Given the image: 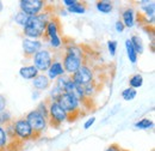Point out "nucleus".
Listing matches in <instances>:
<instances>
[{
    "label": "nucleus",
    "mask_w": 155,
    "mask_h": 151,
    "mask_svg": "<svg viewBox=\"0 0 155 151\" xmlns=\"http://www.w3.org/2000/svg\"><path fill=\"white\" fill-rule=\"evenodd\" d=\"M49 46L51 47V48H54V49H58V48H61L62 47V44H63V42H62V38L60 37V35L58 36H55V37H51L49 38Z\"/></svg>",
    "instance_id": "c85d7f7f"
},
{
    "label": "nucleus",
    "mask_w": 155,
    "mask_h": 151,
    "mask_svg": "<svg viewBox=\"0 0 155 151\" xmlns=\"http://www.w3.org/2000/svg\"><path fill=\"white\" fill-rule=\"evenodd\" d=\"M61 62H62V66L64 68V72L68 73V76H72L73 73H75L80 68V66L84 64V59L75 57L73 54L64 53Z\"/></svg>",
    "instance_id": "1a4fd4ad"
},
{
    "label": "nucleus",
    "mask_w": 155,
    "mask_h": 151,
    "mask_svg": "<svg viewBox=\"0 0 155 151\" xmlns=\"http://www.w3.org/2000/svg\"><path fill=\"white\" fill-rule=\"evenodd\" d=\"M45 7V2L43 0H20L19 9L21 12L26 13L28 16H37Z\"/></svg>",
    "instance_id": "6e6552de"
},
{
    "label": "nucleus",
    "mask_w": 155,
    "mask_h": 151,
    "mask_svg": "<svg viewBox=\"0 0 155 151\" xmlns=\"http://www.w3.org/2000/svg\"><path fill=\"white\" fill-rule=\"evenodd\" d=\"M136 96H137V91L130 86L122 91V98L124 101H133V100H135Z\"/></svg>",
    "instance_id": "393cba45"
},
{
    "label": "nucleus",
    "mask_w": 155,
    "mask_h": 151,
    "mask_svg": "<svg viewBox=\"0 0 155 151\" xmlns=\"http://www.w3.org/2000/svg\"><path fill=\"white\" fill-rule=\"evenodd\" d=\"M66 53L73 54V55H75V57H79V58H81V59H84V51L81 49V47H79V46L74 44V43H71V44H68V46L66 47Z\"/></svg>",
    "instance_id": "4be33fe9"
},
{
    "label": "nucleus",
    "mask_w": 155,
    "mask_h": 151,
    "mask_svg": "<svg viewBox=\"0 0 155 151\" xmlns=\"http://www.w3.org/2000/svg\"><path fill=\"white\" fill-rule=\"evenodd\" d=\"M64 75H66V72H64V68L62 66L61 60H54L53 64L50 65V67L47 71V77L49 78L50 82L51 80H56L58 77H62Z\"/></svg>",
    "instance_id": "9b49d317"
},
{
    "label": "nucleus",
    "mask_w": 155,
    "mask_h": 151,
    "mask_svg": "<svg viewBox=\"0 0 155 151\" xmlns=\"http://www.w3.org/2000/svg\"><path fill=\"white\" fill-rule=\"evenodd\" d=\"M152 151H154V150H152Z\"/></svg>",
    "instance_id": "4c0bfd02"
},
{
    "label": "nucleus",
    "mask_w": 155,
    "mask_h": 151,
    "mask_svg": "<svg viewBox=\"0 0 155 151\" xmlns=\"http://www.w3.org/2000/svg\"><path fill=\"white\" fill-rule=\"evenodd\" d=\"M54 61L53 52L48 48H42L32 57V65L38 70V72H47Z\"/></svg>",
    "instance_id": "7ed1b4c3"
},
{
    "label": "nucleus",
    "mask_w": 155,
    "mask_h": 151,
    "mask_svg": "<svg viewBox=\"0 0 155 151\" xmlns=\"http://www.w3.org/2000/svg\"><path fill=\"white\" fill-rule=\"evenodd\" d=\"M12 122V116L7 111H4L2 113H0V126H6L7 124Z\"/></svg>",
    "instance_id": "cd10ccee"
},
{
    "label": "nucleus",
    "mask_w": 155,
    "mask_h": 151,
    "mask_svg": "<svg viewBox=\"0 0 155 151\" xmlns=\"http://www.w3.org/2000/svg\"><path fill=\"white\" fill-rule=\"evenodd\" d=\"M136 22V13L135 10L131 7L125 9L122 12V23L124 24L125 28H133Z\"/></svg>",
    "instance_id": "ddd939ff"
},
{
    "label": "nucleus",
    "mask_w": 155,
    "mask_h": 151,
    "mask_svg": "<svg viewBox=\"0 0 155 151\" xmlns=\"http://www.w3.org/2000/svg\"><path fill=\"white\" fill-rule=\"evenodd\" d=\"M58 102L60 104V107L68 114L69 116H73L79 112L80 109V106H81V102L75 98L74 96L69 94H66V93H62V94L58 96Z\"/></svg>",
    "instance_id": "0eeeda50"
},
{
    "label": "nucleus",
    "mask_w": 155,
    "mask_h": 151,
    "mask_svg": "<svg viewBox=\"0 0 155 151\" xmlns=\"http://www.w3.org/2000/svg\"><path fill=\"white\" fill-rule=\"evenodd\" d=\"M2 7H4V4H2V1H0V12L2 11Z\"/></svg>",
    "instance_id": "c9c22d12"
},
{
    "label": "nucleus",
    "mask_w": 155,
    "mask_h": 151,
    "mask_svg": "<svg viewBox=\"0 0 155 151\" xmlns=\"http://www.w3.org/2000/svg\"><path fill=\"white\" fill-rule=\"evenodd\" d=\"M39 75L38 70L34 65H25L19 68V76L25 80H32Z\"/></svg>",
    "instance_id": "4468645a"
},
{
    "label": "nucleus",
    "mask_w": 155,
    "mask_h": 151,
    "mask_svg": "<svg viewBox=\"0 0 155 151\" xmlns=\"http://www.w3.org/2000/svg\"><path fill=\"white\" fill-rule=\"evenodd\" d=\"M143 85V77L140 73H136V75L131 76L129 78V86L133 88V89H138Z\"/></svg>",
    "instance_id": "412c9836"
},
{
    "label": "nucleus",
    "mask_w": 155,
    "mask_h": 151,
    "mask_svg": "<svg viewBox=\"0 0 155 151\" xmlns=\"http://www.w3.org/2000/svg\"><path fill=\"white\" fill-rule=\"evenodd\" d=\"M53 18L49 12L45 13H39L37 16L30 17L26 25L23 28V34L26 38H32V40H41L44 36L45 33V26L49 19Z\"/></svg>",
    "instance_id": "f257e3e1"
},
{
    "label": "nucleus",
    "mask_w": 155,
    "mask_h": 151,
    "mask_svg": "<svg viewBox=\"0 0 155 151\" xmlns=\"http://www.w3.org/2000/svg\"><path fill=\"white\" fill-rule=\"evenodd\" d=\"M125 51H127V55H128V59L130 60V62L135 65L136 62H137L138 55H137V53L135 52V49H134V47H133V44H131V42H130L129 38L125 41Z\"/></svg>",
    "instance_id": "a211bd4d"
},
{
    "label": "nucleus",
    "mask_w": 155,
    "mask_h": 151,
    "mask_svg": "<svg viewBox=\"0 0 155 151\" xmlns=\"http://www.w3.org/2000/svg\"><path fill=\"white\" fill-rule=\"evenodd\" d=\"M105 151H122V149L118 144H111L105 149Z\"/></svg>",
    "instance_id": "72a5a7b5"
},
{
    "label": "nucleus",
    "mask_w": 155,
    "mask_h": 151,
    "mask_svg": "<svg viewBox=\"0 0 155 151\" xmlns=\"http://www.w3.org/2000/svg\"><path fill=\"white\" fill-rule=\"evenodd\" d=\"M96 9H97L100 13L107 15V13H110V12L114 10V5H112V2L109 1V0H100V1H97Z\"/></svg>",
    "instance_id": "f3484780"
},
{
    "label": "nucleus",
    "mask_w": 155,
    "mask_h": 151,
    "mask_svg": "<svg viewBox=\"0 0 155 151\" xmlns=\"http://www.w3.org/2000/svg\"><path fill=\"white\" fill-rule=\"evenodd\" d=\"M29 18H30V16H28L26 13H24V12L19 11V12L16 13V16H15V22H16L18 25H20V26L24 28V26L26 25V23H28Z\"/></svg>",
    "instance_id": "a878e982"
},
{
    "label": "nucleus",
    "mask_w": 155,
    "mask_h": 151,
    "mask_svg": "<svg viewBox=\"0 0 155 151\" xmlns=\"http://www.w3.org/2000/svg\"><path fill=\"white\" fill-rule=\"evenodd\" d=\"M67 11L69 13H75V15H84L86 12V6L85 4L80 2V1H77L73 6L71 7H67Z\"/></svg>",
    "instance_id": "5701e85b"
},
{
    "label": "nucleus",
    "mask_w": 155,
    "mask_h": 151,
    "mask_svg": "<svg viewBox=\"0 0 155 151\" xmlns=\"http://www.w3.org/2000/svg\"><path fill=\"white\" fill-rule=\"evenodd\" d=\"M75 2H77V0H63V1H62V4H63L66 7H71V6H73Z\"/></svg>",
    "instance_id": "f704fd0d"
},
{
    "label": "nucleus",
    "mask_w": 155,
    "mask_h": 151,
    "mask_svg": "<svg viewBox=\"0 0 155 151\" xmlns=\"http://www.w3.org/2000/svg\"><path fill=\"white\" fill-rule=\"evenodd\" d=\"M129 40H130V42H131V44H133V47H134L135 52L137 53V55H138V54H142V53H143V51H144L142 38L140 37V36H137V35H133Z\"/></svg>",
    "instance_id": "aec40b11"
},
{
    "label": "nucleus",
    "mask_w": 155,
    "mask_h": 151,
    "mask_svg": "<svg viewBox=\"0 0 155 151\" xmlns=\"http://www.w3.org/2000/svg\"><path fill=\"white\" fill-rule=\"evenodd\" d=\"M12 122H13V128H15V133H16L17 140L28 142V140H31V139L37 137L24 118L17 119L16 121H12Z\"/></svg>",
    "instance_id": "39448f33"
},
{
    "label": "nucleus",
    "mask_w": 155,
    "mask_h": 151,
    "mask_svg": "<svg viewBox=\"0 0 155 151\" xmlns=\"http://www.w3.org/2000/svg\"><path fill=\"white\" fill-rule=\"evenodd\" d=\"M36 111L38 112L42 116H44L47 120L49 119V111H48V101H42L41 103H39L38 106H37V108H36Z\"/></svg>",
    "instance_id": "bb28decb"
},
{
    "label": "nucleus",
    "mask_w": 155,
    "mask_h": 151,
    "mask_svg": "<svg viewBox=\"0 0 155 151\" xmlns=\"http://www.w3.org/2000/svg\"><path fill=\"white\" fill-rule=\"evenodd\" d=\"M61 28H60V22L55 17L49 19V22L47 23V26H45V33H44V36H47L48 38L55 37L58 36V33H60Z\"/></svg>",
    "instance_id": "f8f14e48"
},
{
    "label": "nucleus",
    "mask_w": 155,
    "mask_h": 151,
    "mask_svg": "<svg viewBox=\"0 0 155 151\" xmlns=\"http://www.w3.org/2000/svg\"><path fill=\"white\" fill-rule=\"evenodd\" d=\"M124 29H125V26L122 23V20H117L116 23H115V30H116L117 33H123Z\"/></svg>",
    "instance_id": "473e14b6"
},
{
    "label": "nucleus",
    "mask_w": 155,
    "mask_h": 151,
    "mask_svg": "<svg viewBox=\"0 0 155 151\" xmlns=\"http://www.w3.org/2000/svg\"><path fill=\"white\" fill-rule=\"evenodd\" d=\"M23 51L24 54L26 57H34L38 51H41L43 48V42L42 40H32V38H24L23 40Z\"/></svg>",
    "instance_id": "9d476101"
},
{
    "label": "nucleus",
    "mask_w": 155,
    "mask_h": 151,
    "mask_svg": "<svg viewBox=\"0 0 155 151\" xmlns=\"http://www.w3.org/2000/svg\"><path fill=\"white\" fill-rule=\"evenodd\" d=\"M134 126H135V128H137V130H150V128H153L154 122L149 118H142L138 121H136Z\"/></svg>",
    "instance_id": "6ab92c4d"
},
{
    "label": "nucleus",
    "mask_w": 155,
    "mask_h": 151,
    "mask_svg": "<svg viewBox=\"0 0 155 151\" xmlns=\"http://www.w3.org/2000/svg\"><path fill=\"white\" fill-rule=\"evenodd\" d=\"M142 4V11L143 15L147 17V22H149V18L152 22H154V12H155V2L154 1H141Z\"/></svg>",
    "instance_id": "dca6fc26"
},
{
    "label": "nucleus",
    "mask_w": 155,
    "mask_h": 151,
    "mask_svg": "<svg viewBox=\"0 0 155 151\" xmlns=\"http://www.w3.org/2000/svg\"><path fill=\"white\" fill-rule=\"evenodd\" d=\"M122 151H129V150H123V149H122Z\"/></svg>",
    "instance_id": "e433bc0d"
},
{
    "label": "nucleus",
    "mask_w": 155,
    "mask_h": 151,
    "mask_svg": "<svg viewBox=\"0 0 155 151\" xmlns=\"http://www.w3.org/2000/svg\"><path fill=\"white\" fill-rule=\"evenodd\" d=\"M107 51H109V53H110L111 57H115V55H116L117 41H115V40H110V41H107Z\"/></svg>",
    "instance_id": "c756f323"
},
{
    "label": "nucleus",
    "mask_w": 155,
    "mask_h": 151,
    "mask_svg": "<svg viewBox=\"0 0 155 151\" xmlns=\"http://www.w3.org/2000/svg\"><path fill=\"white\" fill-rule=\"evenodd\" d=\"M48 111H49L48 122H50V125L54 127L61 126L63 122L71 119V116L60 107L56 101H48Z\"/></svg>",
    "instance_id": "f03ea898"
},
{
    "label": "nucleus",
    "mask_w": 155,
    "mask_h": 151,
    "mask_svg": "<svg viewBox=\"0 0 155 151\" xmlns=\"http://www.w3.org/2000/svg\"><path fill=\"white\" fill-rule=\"evenodd\" d=\"M71 78L77 85L84 88L88 84L94 83V72L87 64H82L77 72L71 76Z\"/></svg>",
    "instance_id": "20e7f679"
},
{
    "label": "nucleus",
    "mask_w": 155,
    "mask_h": 151,
    "mask_svg": "<svg viewBox=\"0 0 155 151\" xmlns=\"http://www.w3.org/2000/svg\"><path fill=\"white\" fill-rule=\"evenodd\" d=\"M24 119L28 121V124L30 125V127L32 128V131L35 132V134H36L37 137L41 135L42 133L47 130L48 120H47L44 116H42L36 109L29 112Z\"/></svg>",
    "instance_id": "423d86ee"
},
{
    "label": "nucleus",
    "mask_w": 155,
    "mask_h": 151,
    "mask_svg": "<svg viewBox=\"0 0 155 151\" xmlns=\"http://www.w3.org/2000/svg\"><path fill=\"white\" fill-rule=\"evenodd\" d=\"M94 122H96V118H94V116H91L90 119H87V120L85 121V124H84V128H85V130L91 128V127L94 125Z\"/></svg>",
    "instance_id": "7c9ffc66"
},
{
    "label": "nucleus",
    "mask_w": 155,
    "mask_h": 151,
    "mask_svg": "<svg viewBox=\"0 0 155 151\" xmlns=\"http://www.w3.org/2000/svg\"><path fill=\"white\" fill-rule=\"evenodd\" d=\"M6 104H7L6 97L4 95H0V113H2L4 111H6Z\"/></svg>",
    "instance_id": "2f4dec72"
},
{
    "label": "nucleus",
    "mask_w": 155,
    "mask_h": 151,
    "mask_svg": "<svg viewBox=\"0 0 155 151\" xmlns=\"http://www.w3.org/2000/svg\"><path fill=\"white\" fill-rule=\"evenodd\" d=\"M32 85L37 91H42V90H47L50 86V80L44 73H39L36 78L32 79Z\"/></svg>",
    "instance_id": "2eb2a0df"
},
{
    "label": "nucleus",
    "mask_w": 155,
    "mask_h": 151,
    "mask_svg": "<svg viewBox=\"0 0 155 151\" xmlns=\"http://www.w3.org/2000/svg\"><path fill=\"white\" fill-rule=\"evenodd\" d=\"M8 142H10V139H8L7 134H6L5 127L0 126V150H6V148L8 146Z\"/></svg>",
    "instance_id": "b1692460"
}]
</instances>
